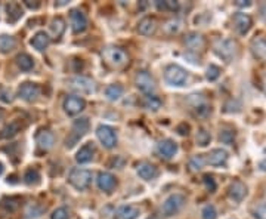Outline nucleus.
<instances>
[{
	"instance_id": "nucleus-7",
	"label": "nucleus",
	"mask_w": 266,
	"mask_h": 219,
	"mask_svg": "<svg viewBox=\"0 0 266 219\" xmlns=\"http://www.w3.org/2000/svg\"><path fill=\"white\" fill-rule=\"evenodd\" d=\"M183 205H185V197L182 194H172L163 203V214L166 217H173L183 208Z\"/></svg>"
},
{
	"instance_id": "nucleus-6",
	"label": "nucleus",
	"mask_w": 266,
	"mask_h": 219,
	"mask_svg": "<svg viewBox=\"0 0 266 219\" xmlns=\"http://www.w3.org/2000/svg\"><path fill=\"white\" fill-rule=\"evenodd\" d=\"M134 83H136V88L146 95H151L155 92V80L148 71H139L134 77Z\"/></svg>"
},
{
	"instance_id": "nucleus-47",
	"label": "nucleus",
	"mask_w": 266,
	"mask_h": 219,
	"mask_svg": "<svg viewBox=\"0 0 266 219\" xmlns=\"http://www.w3.org/2000/svg\"><path fill=\"white\" fill-rule=\"evenodd\" d=\"M255 217H256V219H266V205H261V206L256 208Z\"/></svg>"
},
{
	"instance_id": "nucleus-12",
	"label": "nucleus",
	"mask_w": 266,
	"mask_h": 219,
	"mask_svg": "<svg viewBox=\"0 0 266 219\" xmlns=\"http://www.w3.org/2000/svg\"><path fill=\"white\" fill-rule=\"evenodd\" d=\"M157 153H158L163 159H166V160L172 159L177 153L176 142L172 141V139H163V141H160L158 145H157Z\"/></svg>"
},
{
	"instance_id": "nucleus-20",
	"label": "nucleus",
	"mask_w": 266,
	"mask_h": 219,
	"mask_svg": "<svg viewBox=\"0 0 266 219\" xmlns=\"http://www.w3.org/2000/svg\"><path fill=\"white\" fill-rule=\"evenodd\" d=\"M155 28H157V22H155V19L151 18V16H145V18L140 19L139 24H137V31H139V34H142V36H151V34H154Z\"/></svg>"
},
{
	"instance_id": "nucleus-33",
	"label": "nucleus",
	"mask_w": 266,
	"mask_h": 219,
	"mask_svg": "<svg viewBox=\"0 0 266 219\" xmlns=\"http://www.w3.org/2000/svg\"><path fill=\"white\" fill-rule=\"evenodd\" d=\"M42 212H43V208L39 206V205H36V203H33V205H30V206L27 208V211H25V215H27V217H25V218H37V217L42 215Z\"/></svg>"
},
{
	"instance_id": "nucleus-43",
	"label": "nucleus",
	"mask_w": 266,
	"mask_h": 219,
	"mask_svg": "<svg viewBox=\"0 0 266 219\" xmlns=\"http://www.w3.org/2000/svg\"><path fill=\"white\" fill-rule=\"evenodd\" d=\"M234 138H235V133L232 131H221V135H219V139L223 144H228V145L234 142Z\"/></svg>"
},
{
	"instance_id": "nucleus-49",
	"label": "nucleus",
	"mask_w": 266,
	"mask_h": 219,
	"mask_svg": "<svg viewBox=\"0 0 266 219\" xmlns=\"http://www.w3.org/2000/svg\"><path fill=\"white\" fill-rule=\"evenodd\" d=\"M0 99H1V101H4V102H10V99H12V98H10V93H9L7 90L1 89V90H0Z\"/></svg>"
},
{
	"instance_id": "nucleus-41",
	"label": "nucleus",
	"mask_w": 266,
	"mask_h": 219,
	"mask_svg": "<svg viewBox=\"0 0 266 219\" xmlns=\"http://www.w3.org/2000/svg\"><path fill=\"white\" fill-rule=\"evenodd\" d=\"M70 218V212L65 208H58L53 211V214L50 215V219H68Z\"/></svg>"
},
{
	"instance_id": "nucleus-24",
	"label": "nucleus",
	"mask_w": 266,
	"mask_h": 219,
	"mask_svg": "<svg viewBox=\"0 0 266 219\" xmlns=\"http://www.w3.org/2000/svg\"><path fill=\"white\" fill-rule=\"evenodd\" d=\"M93 154H95V147H93L92 144H85V145L77 151L76 160H77V163H88V162L92 160Z\"/></svg>"
},
{
	"instance_id": "nucleus-3",
	"label": "nucleus",
	"mask_w": 266,
	"mask_h": 219,
	"mask_svg": "<svg viewBox=\"0 0 266 219\" xmlns=\"http://www.w3.org/2000/svg\"><path fill=\"white\" fill-rule=\"evenodd\" d=\"M104 59L107 61V64L113 65V67H123L128 62V55L123 49L119 47H107L102 52Z\"/></svg>"
},
{
	"instance_id": "nucleus-35",
	"label": "nucleus",
	"mask_w": 266,
	"mask_h": 219,
	"mask_svg": "<svg viewBox=\"0 0 266 219\" xmlns=\"http://www.w3.org/2000/svg\"><path fill=\"white\" fill-rule=\"evenodd\" d=\"M1 206H3L6 211L13 212V211H16V209H18V206H19V199H15V197L4 199V200L1 202Z\"/></svg>"
},
{
	"instance_id": "nucleus-29",
	"label": "nucleus",
	"mask_w": 266,
	"mask_h": 219,
	"mask_svg": "<svg viewBox=\"0 0 266 219\" xmlns=\"http://www.w3.org/2000/svg\"><path fill=\"white\" fill-rule=\"evenodd\" d=\"M15 46H16V42L12 36H6V34L0 36V52L1 53H7V52L13 50Z\"/></svg>"
},
{
	"instance_id": "nucleus-56",
	"label": "nucleus",
	"mask_w": 266,
	"mask_h": 219,
	"mask_svg": "<svg viewBox=\"0 0 266 219\" xmlns=\"http://www.w3.org/2000/svg\"><path fill=\"white\" fill-rule=\"evenodd\" d=\"M148 219H157V218H148Z\"/></svg>"
},
{
	"instance_id": "nucleus-18",
	"label": "nucleus",
	"mask_w": 266,
	"mask_h": 219,
	"mask_svg": "<svg viewBox=\"0 0 266 219\" xmlns=\"http://www.w3.org/2000/svg\"><path fill=\"white\" fill-rule=\"evenodd\" d=\"M116 178L114 175L108 174V172H101L98 175V187L101 191H105V193H111L114 188H116Z\"/></svg>"
},
{
	"instance_id": "nucleus-23",
	"label": "nucleus",
	"mask_w": 266,
	"mask_h": 219,
	"mask_svg": "<svg viewBox=\"0 0 266 219\" xmlns=\"http://www.w3.org/2000/svg\"><path fill=\"white\" fill-rule=\"evenodd\" d=\"M22 128V123L19 120H13L10 122L9 125H6L1 131H0V139H9V138H13L18 132L21 131Z\"/></svg>"
},
{
	"instance_id": "nucleus-32",
	"label": "nucleus",
	"mask_w": 266,
	"mask_h": 219,
	"mask_svg": "<svg viewBox=\"0 0 266 219\" xmlns=\"http://www.w3.org/2000/svg\"><path fill=\"white\" fill-rule=\"evenodd\" d=\"M143 107H145L146 110L157 111V110L161 107V101H160L157 96H151V95H148V96H145V99H143Z\"/></svg>"
},
{
	"instance_id": "nucleus-31",
	"label": "nucleus",
	"mask_w": 266,
	"mask_h": 219,
	"mask_svg": "<svg viewBox=\"0 0 266 219\" xmlns=\"http://www.w3.org/2000/svg\"><path fill=\"white\" fill-rule=\"evenodd\" d=\"M50 28H52V33L55 34V37H61L64 34V31H65V21L58 16V18H55L52 21Z\"/></svg>"
},
{
	"instance_id": "nucleus-52",
	"label": "nucleus",
	"mask_w": 266,
	"mask_h": 219,
	"mask_svg": "<svg viewBox=\"0 0 266 219\" xmlns=\"http://www.w3.org/2000/svg\"><path fill=\"white\" fill-rule=\"evenodd\" d=\"M261 169H262V171H266V159L261 163Z\"/></svg>"
},
{
	"instance_id": "nucleus-34",
	"label": "nucleus",
	"mask_w": 266,
	"mask_h": 219,
	"mask_svg": "<svg viewBox=\"0 0 266 219\" xmlns=\"http://www.w3.org/2000/svg\"><path fill=\"white\" fill-rule=\"evenodd\" d=\"M24 181H25V184H28V185H34V184H37V182L40 181V174H39L36 169H30V171L25 172Z\"/></svg>"
},
{
	"instance_id": "nucleus-45",
	"label": "nucleus",
	"mask_w": 266,
	"mask_h": 219,
	"mask_svg": "<svg viewBox=\"0 0 266 219\" xmlns=\"http://www.w3.org/2000/svg\"><path fill=\"white\" fill-rule=\"evenodd\" d=\"M204 184H206V188L210 191V193H215L216 191V181H215V178L210 175H206L204 176Z\"/></svg>"
},
{
	"instance_id": "nucleus-37",
	"label": "nucleus",
	"mask_w": 266,
	"mask_h": 219,
	"mask_svg": "<svg viewBox=\"0 0 266 219\" xmlns=\"http://www.w3.org/2000/svg\"><path fill=\"white\" fill-rule=\"evenodd\" d=\"M210 139H212V136H210V133L206 131V129H200L198 133H197V142L201 147H206L210 142Z\"/></svg>"
},
{
	"instance_id": "nucleus-54",
	"label": "nucleus",
	"mask_w": 266,
	"mask_h": 219,
	"mask_svg": "<svg viewBox=\"0 0 266 219\" xmlns=\"http://www.w3.org/2000/svg\"><path fill=\"white\" fill-rule=\"evenodd\" d=\"M1 174H3V165L0 163V175H1Z\"/></svg>"
},
{
	"instance_id": "nucleus-21",
	"label": "nucleus",
	"mask_w": 266,
	"mask_h": 219,
	"mask_svg": "<svg viewBox=\"0 0 266 219\" xmlns=\"http://www.w3.org/2000/svg\"><path fill=\"white\" fill-rule=\"evenodd\" d=\"M228 160V153L222 148H215L210 151L209 157H207V162L212 165V166H223Z\"/></svg>"
},
{
	"instance_id": "nucleus-16",
	"label": "nucleus",
	"mask_w": 266,
	"mask_h": 219,
	"mask_svg": "<svg viewBox=\"0 0 266 219\" xmlns=\"http://www.w3.org/2000/svg\"><path fill=\"white\" fill-rule=\"evenodd\" d=\"M247 194V188L243 182L240 181H234L229 188H228V196L234 200V202H241Z\"/></svg>"
},
{
	"instance_id": "nucleus-39",
	"label": "nucleus",
	"mask_w": 266,
	"mask_h": 219,
	"mask_svg": "<svg viewBox=\"0 0 266 219\" xmlns=\"http://www.w3.org/2000/svg\"><path fill=\"white\" fill-rule=\"evenodd\" d=\"M207 79L210 80V82H213V80H216L219 76H221V68L218 67V65H215V64H212L209 68H207Z\"/></svg>"
},
{
	"instance_id": "nucleus-1",
	"label": "nucleus",
	"mask_w": 266,
	"mask_h": 219,
	"mask_svg": "<svg viewBox=\"0 0 266 219\" xmlns=\"http://www.w3.org/2000/svg\"><path fill=\"white\" fill-rule=\"evenodd\" d=\"M164 79L170 86H183L188 82V73L179 65H169L164 71Z\"/></svg>"
},
{
	"instance_id": "nucleus-4",
	"label": "nucleus",
	"mask_w": 266,
	"mask_h": 219,
	"mask_svg": "<svg viewBox=\"0 0 266 219\" xmlns=\"http://www.w3.org/2000/svg\"><path fill=\"white\" fill-rule=\"evenodd\" d=\"M96 136H98L99 142H101L105 148H108V150H111V148H114V147L117 145V133H116V131H114L113 128H110V126H107V125L98 126Z\"/></svg>"
},
{
	"instance_id": "nucleus-19",
	"label": "nucleus",
	"mask_w": 266,
	"mask_h": 219,
	"mask_svg": "<svg viewBox=\"0 0 266 219\" xmlns=\"http://www.w3.org/2000/svg\"><path fill=\"white\" fill-rule=\"evenodd\" d=\"M252 53L255 55L256 59L259 61H266V39L264 37H255L250 44Z\"/></svg>"
},
{
	"instance_id": "nucleus-46",
	"label": "nucleus",
	"mask_w": 266,
	"mask_h": 219,
	"mask_svg": "<svg viewBox=\"0 0 266 219\" xmlns=\"http://www.w3.org/2000/svg\"><path fill=\"white\" fill-rule=\"evenodd\" d=\"M194 110H195V111H197V114H198V116H201V117L207 116V114H209V111H210V108H209V105H207V104H201V105L195 107Z\"/></svg>"
},
{
	"instance_id": "nucleus-9",
	"label": "nucleus",
	"mask_w": 266,
	"mask_h": 219,
	"mask_svg": "<svg viewBox=\"0 0 266 219\" xmlns=\"http://www.w3.org/2000/svg\"><path fill=\"white\" fill-rule=\"evenodd\" d=\"M85 107H86V101L80 96L71 95V96H67L64 101V110L70 116H76V114L82 113L85 110Z\"/></svg>"
},
{
	"instance_id": "nucleus-30",
	"label": "nucleus",
	"mask_w": 266,
	"mask_h": 219,
	"mask_svg": "<svg viewBox=\"0 0 266 219\" xmlns=\"http://www.w3.org/2000/svg\"><path fill=\"white\" fill-rule=\"evenodd\" d=\"M105 95L110 101H117L123 96V86L120 85H110L105 89Z\"/></svg>"
},
{
	"instance_id": "nucleus-48",
	"label": "nucleus",
	"mask_w": 266,
	"mask_h": 219,
	"mask_svg": "<svg viewBox=\"0 0 266 219\" xmlns=\"http://www.w3.org/2000/svg\"><path fill=\"white\" fill-rule=\"evenodd\" d=\"M177 133L179 135H182V136H185V135H188L189 133V126L186 125V123H180L179 126H177Z\"/></svg>"
},
{
	"instance_id": "nucleus-51",
	"label": "nucleus",
	"mask_w": 266,
	"mask_h": 219,
	"mask_svg": "<svg viewBox=\"0 0 266 219\" xmlns=\"http://www.w3.org/2000/svg\"><path fill=\"white\" fill-rule=\"evenodd\" d=\"M252 4V1H249V0H238L237 1V6H240V7H249Z\"/></svg>"
},
{
	"instance_id": "nucleus-42",
	"label": "nucleus",
	"mask_w": 266,
	"mask_h": 219,
	"mask_svg": "<svg viewBox=\"0 0 266 219\" xmlns=\"http://www.w3.org/2000/svg\"><path fill=\"white\" fill-rule=\"evenodd\" d=\"M201 215H203V219H216V217H218V212H216L215 206L209 205V206H206V208L203 209Z\"/></svg>"
},
{
	"instance_id": "nucleus-11",
	"label": "nucleus",
	"mask_w": 266,
	"mask_h": 219,
	"mask_svg": "<svg viewBox=\"0 0 266 219\" xmlns=\"http://www.w3.org/2000/svg\"><path fill=\"white\" fill-rule=\"evenodd\" d=\"M71 89L80 92V93H93L95 92V83L93 80H90L88 77H83V76H77L74 77L71 82Z\"/></svg>"
},
{
	"instance_id": "nucleus-36",
	"label": "nucleus",
	"mask_w": 266,
	"mask_h": 219,
	"mask_svg": "<svg viewBox=\"0 0 266 219\" xmlns=\"http://www.w3.org/2000/svg\"><path fill=\"white\" fill-rule=\"evenodd\" d=\"M204 165H206V160H204L203 156H194L189 160V168L192 171H200L201 168H204Z\"/></svg>"
},
{
	"instance_id": "nucleus-5",
	"label": "nucleus",
	"mask_w": 266,
	"mask_h": 219,
	"mask_svg": "<svg viewBox=\"0 0 266 219\" xmlns=\"http://www.w3.org/2000/svg\"><path fill=\"white\" fill-rule=\"evenodd\" d=\"M237 50V43L231 39H221L215 43V52L218 53V56H221L225 61H231L235 55Z\"/></svg>"
},
{
	"instance_id": "nucleus-50",
	"label": "nucleus",
	"mask_w": 266,
	"mask_h": 219,
	"mask_svg": "<svg viewBox=\"0 0 266 219\" xmlns=\"http://www.w3.org/2000/svg\"><path fill=\"white\" fill-rule=\"evenodd\" d=\"M25 4H27L30 9H37V7L40 6L39 1H31V0H25Z\"/></svg>"
},
{
	"instance_id": "nucleus-2",
	"label": "nucleus",
	"mask_w": 266,
	"mask_h": 219,
	"mask_svg": "<svg viewBox=\"0 0 266 219\" xmlns=\"http://www.w3.org/2000/svg\"><path fill=\"white\" fill-rule=\"evenodd\" d=\"M92 182V172L86 171V169H73L70 174V184L79 190L83 191L86 190Z\"/></svg>"
},
{
	"instance_id": "nucleus-10",
	"label": "nucleus",
	"mask_w": 266,
	"mask_h": 219,
	"mask_svg": "<svg viewBox=\"0 0 266 219\" xmlns=\"http://www.w3.org/2000/svg\"><path fill=\"white\" fill-rule=\"evenodd\" d=\"M18 96L24 101L33 102L40 96V88L36 83H22L18 89Z\"/></svg>"
},
{
	"instance_id": "nucleus-55",
	"label": "nucleus",
	"mask_w": 266,
	"mask_h": 219,
	"mask_svg": "<svg viewBox=\"0 0 266 219\" xmlns=\"http://www.w3.org/2000/svg\"><path fill=\"white\" fill-rule=\"evenodd\" d=\"M264 88H265V92H266V76H265V79H264Z\"/></svg>"
},
{
	"instance_id": "nucleus-28",
	"label": "nucleus",
	"mask_w": 266,
	"mask_h": 219,
	"mask_svg": "<svg viewBox=\"0 0 266 219\" xmlns=\"http://www.w3.org/2000/svg\"><path fill=\"white\" fill-rule=\"evenodd\" d=\"M16 64L22 71H30L33 68V65H34V61H33V58L30 55L21 53V55L16 56Z\"/></svg>"
},
{
	"instance_id": "nucleus-38",
	"label": "nucleus",
	"mask_w": 266,
	"mask_h": 219,
	"mask_svg": "<svg viewBox=\"0 0 266 219\" xmlns=\"http://www.w3.org/2000/svg\"><path fill=\"white\" fill-rule=\"evenodd\" d=\"M179 28H180V21H179V19H170V21H167L166 25H164V30H166L169 34H175V33L179 31Z\"/></svg>"
},
{
	"instance_id": "nucleus-26",
	"label": "nucleus",
	"mask_w": 266,
	"mask_h": 219,
	"mask_svg": "<svg viewBox=\"0 0 266 219\" xmlns=\"http://www.w3.org/2000/svg\"><path fill=\"white\" fill-rule=\"evenodd\" d=\"M31 46L34 47V49H37L39 52H42V50H44L47 46H49V43H50V37L44 33V31H39L33 39H31Z\"/></svg>"
},
{
	"instance_id": "nucleus-15",
	"label": "nucleus",
	"mask_w": 266,
	"mask_h": 219,
	"mask_svg": "<svg viewBox=\"0 0 266 219\" xmlns=\"http://www.w3.org/2000/svg\"><path fill=\"white\" fill-rule=\"evenodd\" d=\"M136 172H137V175L140 176L142 179H145V181H151V179H155L158 176V169L154 165L148 163V162L139 163L137 168H136Z\"/></svg>"
},
{
	"instance_id": "nucleus-40",
	"label": "nucleus",
	"mask_w": 266,
	"mask_h": 219,
	"mask_svg": "<svg viewBox=\"0 0 266 219\" xmlns=\"http://www.w3.org/2000/svg\"><path fill=\"white\" fill-rule=\"evenodd\" d=\"M157 7L158 9H167V10H177L179 9V3L173 1V0H167V1H157Z\"/></svg>"
},
{
	"instance_id": "nucleus-13",
	"label": "nucleus",
	"mask_w": 266,
	"mask_h": 219,
	"mask_svg": "<svg viewBox=\"0 0 266 219\" xmlns=\"http://www.w3.org/2000/svg\"><path fill=\"white\" fill-rule=\"evenodd\" d=\"M71 25H73V31L76 34L83 33L88 28V18L82 10H71Z\"/></svg>"
},
{
	"instance_id": "nucleus-8",
	"label": "nucleus",
	"mask_w": 266,
	"mask_h": 219,
	"mask_svg": "<svg viewBox=\"0 0 266 219\" xmlns=\"http://www.w3.org/2000/svg\"><path fill=\"white\" fill-rule=\"evenodd\" d=\"M89 131V120L86 117H82V119H77L74 123H73V133H71V138L67 139V147H73L82 136L86 135V132Z\"/></svg>"
},
{
	"instance_id": "nucleus-17",
	"label": "nucleus",
	"mask_w": 266,
	"mask_h": 219,
	"mask_svg": "<svg viewBox=\"0 0 266 219\" xmlns=\"http://www.w3.org/2000/svg\"><path fill=\"white\" fill-rule=\"evenodd\" d=\"M36 142H37V147L42 151H49L55 144V136H53L52 132L40 131L36 136Z\"/></svg>"
},
{
	"instance_id": "nucleus-25",
	"label": "nucleus",
	"mask_w": 266,
	"mask_h": 219,
	"mask_svg": "<svg viewBox=\"0 0 266 219\" xmlns=\"http://www.w3.org/2000/svg\"><path fill=\"white\" fill-rule=\"evenodd\" d=\"M6 13H7V22L13 24L22 16V7L18 3H9L6 4Z\"/></svg>"
},
{
	"instance_id": "nucleus-27",
	"label": "nucleus",
	"mask_w": 266,
	"mask_h": 219,
	"mask_svg": "<svg viewBox=\"0 0 266 219\" xmlns=\"http://www.w3.org/2000/svg\"><path fill=\"white\" fill-rule=\"evenodd\" d=\"M140 215V211L134 206H122L119 211H117V217L120 219H137Z\"/></svg>"
},
{
	"instance_id": "nucleus-44",
	"label": "nucleus",
	"mask_w": 266,
	"mask_h": 219,
	"mask_svg": "<svg viewBox=\"0 0 266 219\" xmlns=\"http://www.w3.org/2000/svg\"><path fill=\"white\" fill-rule=\"evenodd\" d=\"M188 102H189L194 108H195V107H198V105H201V104H206L204 98H203L201 95H197V93L191 95V96L188 98Z\"/></svg>"
},
{
	"instance_id": "nucleus-22",
	"label": "nucleus",
	"mask_w": 266,
	"mask_h": 219,
	"mask_svg": "<svg viewBox=\"0 0 266 219\" xmlns=\"http://www.w3.org/2000/svg\"><path fill=\"white\" fill-rule=\"evenodd\" d=\"M185 44L189 50H198L204 46V37L198 33H189L185 39Z\"/></svg>"
},
{
	"instance_id": "nucleus-53",
	"label": "nucleus",
	"mask_w": 266,
	"mask_h": 219,
	"mask_svg": "<svg viewBox=\"0 0 266 219\" xmlns=\"http://www.w3.org/2000/svg\"><path fill=\"white\" fill-rule=\"evenodd\" d=\"M3 114H4V111H3V110H1V108H0V119H1V117H3Z\"/></svg>"
},
{
	"instance_id": "nucleus-14",
	"label": "nucleus",
	"mask_w": 266,
	"mask_h": 219,
	"mask_svg": "<svg viewBox=\"0 0 266 219\" xmlns=\"http://www.w3.org/2000/svg\"><path fill=\"white\" fill-rule=\"evenodd\" d=\"M234 24H235V30H237L241 36H244V34H247L249 30L252 28L253 21H252L250 15H247V13H235V16H234Z\"/></svg>"
}]
</instances>
